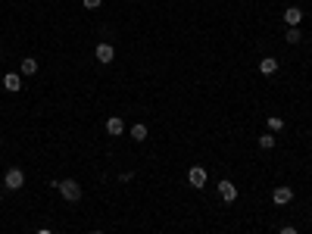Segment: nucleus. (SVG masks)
I'll return each instance as SVG.
<instances>
[{"instance_id": "9d476101", "label": "nucleus", "mask_w": 312, "mask_h": 234, "mask_svg": "<svg viewBox=\"0 0 312 234\" xmlns=\"http://www.w3.org/2000/svg\"><path fill=\"white\" fill-rule=\"evenodd\" d=\"M3 88L16 94V91L22 88V75H16V72H6V75H3Z\"/></svg>"}, {"instance_id": "dca6fc26", "label": "nucleus", "mask_w": 312, "mask_h": 234, "mask_svg": "<svg viewBox=\"0 0 312 234\" xmlns=\"http://www.w3.org/2000/svg\"><path fill=\"white\" fill-rule=\"evenodd\" d=\"M82 3H85V9H97L103 0H82Z\"/></svg>"}, {"instance_id": "f257e3e1", "label": "nucleus", "mask_w": 312, "mask_h": 234, "mask_svg": "<svg viewBox=\"0 0 312 234\" xmlns=\"http://www.w3.org/2000/svg\"><path fill=\"white\" fill-rule=\"evenodd\" d=\"M53 187L60 191V197L66 203H78L82 200V184H78L75 178H63V181H53Z\"/></svg>"}, {"instance_id": "6e6552de", "label": "nucleus", "mask_w": 312, "mask_h": 234, "mask_svg": "<svg viewBox=\"0 0 312 234\" xmlns=\"http://www.w3.org/2000/svg\"><path fill=\"white\" fill-rule=\"evenodd\" d=\"M278 69H281V66H278V60H275V56H265V60L259 63V75H265V78H272L275 72H278Z\"/></svg>"}, {"instance_id": "39448f33", "label": "nucleus", "mask_w": 312, "mask_h": 234, "mask_svg": "<svg viewBox=\"0 0 312 234\" xmlns=\"http://www.w3.org/2000/svg\"><path fill=\"white\" fill-rule=\"evenodd\" d=\"M294 200V191H291V187H275V191H272V203L275 206H287V203H291Z\"/></svg>"}, {"instance_id": "20e7f679", "label": "nucleus", "mask_w": 312, "mask_h": 234, "mask_svg": "<svg viewBox=\"0 0 312 234\" xmlns=\"http://www.w3.org/2000/svg\"><path fill=\"white\" fill-rule=\"evenodd\" d=\"M94 56H97L103 66H109V63L115 60V47H112V44H97V47H94Z\"/></svg>"}, {"instance_id": "7ed1b4c3", "label": "nucleus", "mask_w": 312, "mask_h": 234, "mask_svg": "<svg viewBox=\"0 0 312 234\" xmlns=\"http://www.w3.org/2000/svg\"><path fill=\"white\" fill-rule=\"evenodd\" d=\"M188 184L197 187V191H200V187H206V169L203 166H191L188 169Z\"/></svg>"}, {"instance_id": "412c9836", "label": "nucleus", "mask_w": 312, "mask_h": 234, "mask_svg": "<svg viewBox=\"0 0 312 234\" xmlns=\"http://www.w3.org/2000/svg\"><path fill=\"white\" fill-rule=\"evenodd\" d=\"M0 200H3V197H0Z\"/></svg>"}, {"instance_id": "a211bd4d", "label": "nucleus", "mask_w": 312, "mask_h": 234, "mask_svg": "<svg viewBox=\"0 0 312 234\" xmlns=\"http://www.w3.org/2000/svg\"><path fill=\"white\" fill-rule=\"evenodd\" d=\"M38 234H53V231H50V228H41V231H38Z\"/></svg>"}, {"instance_id": "0eeeda50", "label": "nucleus", "mask_w": 312, "mask_h": 234, "mask_svg": "<svg viewBox=\"0 0 312 234\" xmlns=\"http://www.w3.org/2000/svg\"><path fill=\"white\" fill-rule=\"evenodd\" d=\"M284 22H287V28H300V22H303V9H300V6H287L284 9Z\"/></svg>"}, {"instance_id": "4468645a", "label": "nucleus", "mask_w": 312, "mask_h": 234, "mask_svg": "<svg viewBox=\"0 0 312 234\" xmlns=\"http://www.w3.org/2000/svg\"><path fill=\"white\" fill-rule=\"evenodd\" d=\"M259 147H262V150H272V147H275V134H272V131L262 134V137H259Z\"/></svg>"}, {"instance_id": "1a4fd4ad", "label": "nucleus", "mask_w": 312, "mask_h": 234, "mask_svg": "<svg viewBox=\"0 0 312 234\" xmlns=\"http://www.w3.org/2000/svg\"><path fill=\"white\" fill-rule=\"evenodd\" d=\"M125 131V122L119 119V116H109V119H106V134L109 137H119Z\"/></svg>"}, {"instance_id": "f8f14e48", "label": "nucleus", "mask_w": 312, "mask_h": 234, "mask_svg": "<svg viewBox=\"0 0 312 234\" xmlns=\"http://www.w3.org/2000/svg\"><path fill=\"white\" fill-rule=\"evenodd\" d=\"M131 137H134V140H147V125H144V122L131 125Z\"/></svg>"}, {"instance_id": "f3484780", "label": "nucleus", "mask_w": 312, "mask_h": 234, "mask_svg": "<svg viewBox=\"0 0 312 234\" xmlns=\"http://www.w3.org/2000/svg\"><path fill=\"white\" fill-rule=\"evenodd\" d=\"M278 234H297V228H291V225H284V228H281Z\"/></svg>"}, {"instance_id": "4be33fe9", "label": "nucleus", "mask_w": 312, "mask_h": 234, "mask_svg": "<svg viewBox=\"0 0 312 234\" xmlns=\"http://www.w3.org/2000/svg\"><path fill=\"white\" fill-rule=\"evenodd\" d=\"M0 60H3V56H0Z\"/></svg>"}, {"instance_id": "423d86ee", "label": "nucleus", "mask_w": 312, "mask_h": 234, "mask_svg": "<svg viewBox=\"0 0 312 234\" xmlns=\"http://www.w3.org/2000/svg\"><path fill=\"white\" fill-rule=\"evenodd\" d=\"M218 197H222L225 203H234V200H237V187L231 184L228 178H225V181H218Z\"/></svg>"}, {"instance_id": "2eb2a0df", "label": "nucleus", "mask_w": 312, "mask_h": 234, "mask_svg": "<svg viewBox=\"0 0 312 234\" xmlns=\"http://www.w3.org/2000/svg\"><path fill=\"white\" fill-rule=\"evenodd\" d=\"M281 128H284V119H278V116H272V119H269V131L275 134V131H281Z\"/></svg>"}, {"instance_id": "ddd939ff", "label": "nucleus", "mask_w": 312, "mask_h": 234, "mask_svg": "<svg viewBox=\"0 0 312 234\" xmlns=\"http://www.w3.org/2000/svg\"><path fill=\"white\" fill-rule=\"evenodd\" d=\"M284 41H287V44H300V41H303V34H300V28H287Z\"/></svg>"}, {"instance_id": "f03ea898", "label": "nucleus", "mask_w": 312, "mask_h": 234, "mask_svg": "<svg viewBox=\"0 0 312 234\" xmlns=\"http://www.w3.org/2000/svg\"><path fill=\"white\" fill-rule=\"evenodd\" d=\"M22 184H25V172L22 169H6V175H3V187L6 191H19Z\"/></svg>"}, {"instance_id": "aec40b11", "label": "nucleus", "mask_w": 312, "mask_h": 234, "mask_svg": "<svg viewBox=\"0 0 312 234\" xmlns=\"http://www.w3.org/2000/svg\"><path fill=\"white\" fill-rule=\"evenodd\" d=\"M0 147H3V140H0Z\"/></svg>"}, {"instance_id": "6ab92c4d", "label": "nucleus", "mask_w": 312, "mask_h": 234, "mask_svg": "<svg viewBox=\"0 0 312 234\" xmlns=\"http://www.w3.org/2000/svg\"><path fill=\"white\" fill-rule=\"evenodd\" d=\"M94 234H103V231H94Z\"/></svg>"}, {"instance_id": "9b49d317", "label": "nucleus", "mask_w": 312, "mask_h": 234, "mask_svg": "<svg viewBox=\"0 0 312 234\" xmlns=\"http://www.w3.org/2000/svg\"><path fill=\"white\" fill-rule=\"evenodd\" d=\"M19 72L22 75H34V72H38V60H34V56H25L22 66H19Z\"/></svg>"}]
</instances>
